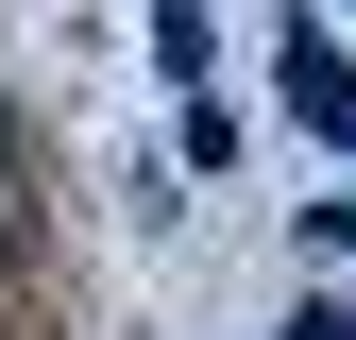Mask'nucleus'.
<instances>
[{
    "instance_id": "nucleus-2",
    "label": "nucleus",
    "mask_w": 356,
    "mask_h": 340,
    "mask_svg": "<svg viewBox=\"0 0 356 340\" xmlns=\"http://www.w3.org/2000/svg\"><path fill=\"white\" fill-rule=\"evenodd\" d=\"M289 340H356V307H305V323H289Z\"/></svg>"
},
{
    "instance_id": "nucleus-1",
    "label": "nucleus",
    "mask_w": 356,
    "mask_h": 340,
    "mask_svg": "<svg viewBox=\"0 0 356 340\" xmlns=\"http://www.w3.org/2000/svg\"><path fill=\"white\" fill-rule=\"evenodd\" d=\"M289 102L323 119V137H356V52H339V34H305V17H289Z\"/></svg>"
}]
</instances>
